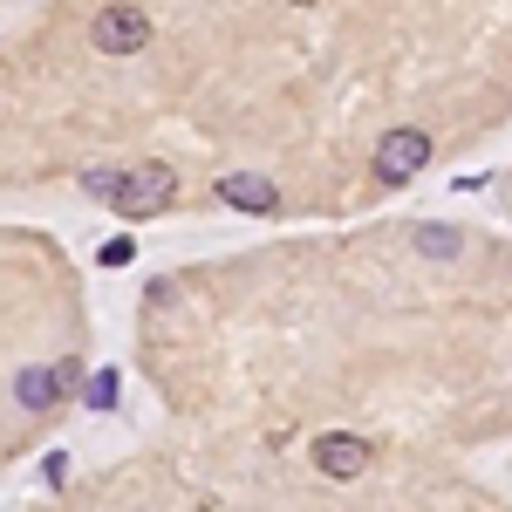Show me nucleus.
I'll return each instance as SVG.
<instances>
[{
    "label": "nucleus",
    "instance_id": "nucleus-1",
    "mask_svg": "<svg viewBox=\"0 0 512 512\" xmlns=\"http://www.w3.org/2000/svg\"><path fill=\"white\" fill-rule=\"evenodd\" d=\"M171 198H178V171L171 164H137V171H123L110 185V205L123 219H158V212H171Z\"/></svg>",
    "mask_w": 512,
    "mask_h": 512
},
{
    "label": "nucleus",
    "instance_id": "nucleus-2",
    "mask_svg": "<svg viewBox=\"0 0 512 512\" xmlns=\"http://www.w3.org/2000/svg\"><path fill=\"white\" fill-rule=\"evenodd\" d=\"M431 164V130H390L376 144V185H410Z\"/></svg>",
    "mask_w": 512,
    "mask_h": 512
},
{
    "label": "nucleus",
    "instance_id": "nucleus-3",
    "mask_svg": "<svg viewBox=\"0 0 512 512\" xmlns=\"http://www.w3.org/2000/svg\"><path fill=\"white\" fill-rule=\"evenodd\" d=\"M89 41H96L103 55H137V48L151 41V14L130 7V0H117V7H103V14L89 21Z\"/></svg>",
    "mask_w": 512,
    "mask_h": 512
},
{
    "label": "nucleus",
    "instance_id": "nucleus-4",
    "mask_svg": "<svg viewBox=\"0 0 512 512\" xmlns=\"http://www.w3.org/2000/svg\"><path fill=\"white\" fill-rule=\"evenodd\" d=\"M369 444L362 437H342V431H328V437H315V465H321V478H362L369 472Z\"/></svg>",
    "mask_w": 512,
    "mask_h": 512
},
{
    "label": "nucleus",
    "instance_id": "nucleus-5",
    "mask_svg": "<svg viewBox=\"0 0 512 512\" xmlns=\"http://www.w3.org/2000/svg\"><path fill=\"white\" fill-rule=\"evenodd\" d=\"M219 198H226L233 212H253V219H267L280 205L274 178H260V171H226V178H219Z\"/></svg>",
    "mask_w": 512,
    "mask_h": 512
},
{
    "label": "nucleus",
    "instance_id": "nucleus-6",
    "mask_svg": "<svg viewBox=\"0 0 512 512\" xmlns=\"http://www.w3.org/2000/svg\"><path fill=\"white\" fill-rule=\"evenodd\" d=\"M14 403H21L28 417H48V410L62 403V376H55V369H21V376H14Z\"/></svg>",
    "mask_w": 512,
    "mask_h": 512
},
{
    "label": "nucleus",
    "instance_id": "nucleus-7",
    "mask_svg": "<svg viewBox=\"0 0 512 512\" xmlns=\"http://www.w3.org/2000/svg\"><path fill=\"white\" fill-rule=\"evenodd\" d=\"M117 396H123L117 369H96V376H89V410H117Z\"/></svg>",
    "mask_w": 512,
    "mask_h": 512
},
{
    "label": "nucleus",
    "instance_id": "nucleus-8",
    "mask_svg": "<svg viewBox=\"0 0 512 512\" xmlns=\"http://www.w3.org/2000/svg\"><path fill=\"white\" fill-rule=\"evenodd\" d=\"M417 246H424L431 260H451V253H458V233H451V226H424V233H417Z\"/></svg>",
    "mask_w": 512,
    "mask_h": 512
},
{
    "label": "nucleus",
    "instance_id": "nucleus-9",
    "mask_svg": "<svg viewBox=\"0 0 512 512\" xmlns=\"http://www.w3.org/2000/svg\"><path fill=\"white\" fill-rule=\"evenodd\" d=\"M96 260H103V267H130V260H137V239H110Z\"/></svg>",
    "mask_w": 512,
    "mask_h": 512
},
{
    "label": "nucleus",
    "instance_id": "nucleus-10",
    "mask_svg": "<svg viewBox=\"0 0 512 512\" xmlns=\"http://www.w3.org/2000/svg\"><path fill=\"white\" fill-rule=\"evenodd\" d=\"M110 185H117V171H89V185H82V192H89V198H110Z\"/></svg>",
    "mask_w": 512,
    "mask_h": 512
},
{
    "label": "nucleus",
    "instance_id": "nucleus-11",
    "mask_svg": "<svg viewBox=\"0 0 512 512\" xmlns=\"http://www.w3.org/2000/svg\"><path fill=\"white\" fill-rule=\"evenodd\" d=\"M48 485H69V451H48Z\"/></svg>",
    "mask_w": 512,
    "mask_h": 512
},
{
    "label": "nucleus",
    "instance_id": "nucleus-12",
    "mask_svg": "<svg viewBox=\"0 0 512 512\" xmlns=\"http://www.w3.org/2000/svg\"><path fill=\"white\" fill-rule=\"evenodd\" d=\"M294 7H315V0H294Z\"/></svg>",
    "mask_w": 512,
    "mask_h": 512
}]
</instances>
